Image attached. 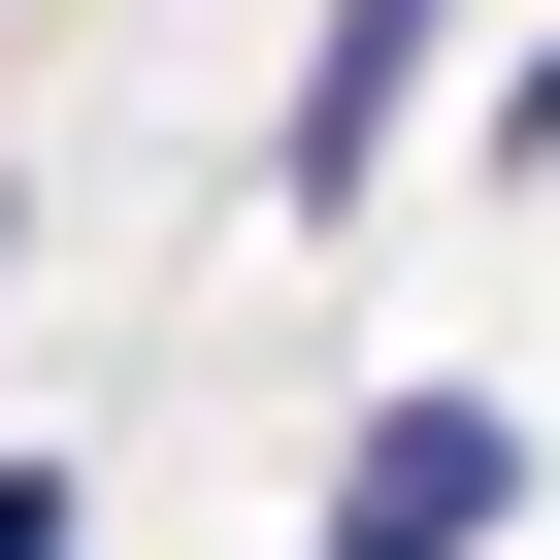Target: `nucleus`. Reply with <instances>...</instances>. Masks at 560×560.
Here are the masks:
<instances>
[{
    "instance_id": "1",
    "label": "nucleus",
    "mask_w": 560,
    "mask_h": 560,
    "mask_svg": "<svg viewBox=\"0 0 560 560\" xmlns=\"http://www.w3.org/2000/svg\"><path fill=\"white\" fill-rule=\"evenodd\" d=\"M494 527H527V396H462V363H429V396H363V429H330V494H298V560H494Z\"/></svg>"
},
{
    "instance_id": "2",
    "label": "nucleus",
    "mask_w": 560,
    "mask_h": 560,
    "mask_svg": "<svg viewBox=\"0 0 560 560\" xmlns=\"http://www.w3.org/2000/svg\"><path fill=\"white\" fill-rule=\"evenodd\" d=\"M429 67H462V0H330V34H298V100H264V198H298V231H363V198H396V132H429Z\"/></svg>"
},
{
    "instance_id": "3",
    "label": "nucleus",
    "mask_w": 560,
    "mask_h": 560,
    "mask_svg": "<svg viewBox=\"0 0 560 560\" xmlns=\"http://www.w3.org/2000/svg\"><path fill=\"white\" fill-rule=\"evenodd\" d=\"M0 560H100V462H67V429L0 462Z\"/></svg>"
},
{
    "instance_id": "4",
    "label": "nucleus",
    "mask_w": 560,
    "mask_h": 560,
    "mask_svg": "<svg viewBox=\"0 0 560 560\" xmlns=\"http://www.w3.org/2000/svg\"><path fill=\"white\" fill-rule=\"evenodd\" d=\"M494 132H527V165H560V34H527V67H494Z\"/></svg>"
}]
</instances>
